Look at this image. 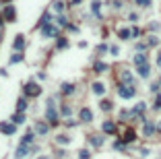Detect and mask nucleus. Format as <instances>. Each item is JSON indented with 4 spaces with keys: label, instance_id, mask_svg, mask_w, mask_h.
I'll return each instance as SVG.
<instances>
[{
    "label": "nucleus",
    "instance_id": "45",
    "mask_svg": "<svg viewBox=\"0 0 161 159\" xmlns=\"http://www.w3.org/2000/svg\"><path fill=\"white\" fill-rule=\"evenodd\" d=\"M39 159H48V157H39Z\"/></svg>",
    "mask_w": 161,
    "mask_h": 159
},
{
    "label": "nucleus",
    "instance_id": "26",
    "mask_svg": "<svg viewBox=\"0 0 161 159\" xmlns=\"http://www.w3.org/2000/svg\"><path fill=\"white\" fill-rule=\"evenodd\" d=\"M99 105H101V109H103V112H110V109L114 108V105H112V101H107V99H103Z\"/></svg>",
    "mask_w": 161,
    "mask_h": 159
},
{
    "label": "nucleus",
    "instance_id": "25",
    "mask_svg": "<svg viewBox=\"0 0 161 159\" xmlns=\"http://www.w3.org/2000/svg\"><path fill=\"white\" fill-rule=\"evenodd\" d=\"M13 122H15V124H23V122H25V114H21V112L15 114V116H13Z\"/></svg>",
    "mask_w": 161,
    "mask_h": 159
},
{
    "label": "nucleus",
    "instance_id": "7",
    "mask_svg": "<svg viewBox=\"0 0 161 159\" xmlns=\"http://www.w3.org/2000/svg\"><path fill=\"white\" fill-rule=\"evenodd\" d=\"M137 70H138V77H142V79H147V77L151 75V66H149V64L137 66Z\"/></svg>",
    "mask_w": 161,
    "mask_h": 159
},
{
    "label": "nucleus",
    "instance_id": "2",
    "mask_svg": "<svg viewBox=\"0 0 161 159\" xmlns=\"http://www.w3.org/2000/svg\"><path fill=\"white\" fill-rule=\"evenodd\" d=\"M134 93H137V89H134L132 85H120V87H118V95H120L122 99H130V97H134Z\"/></svg>",
    "mask_w": 161,
    "mask_h": 159
},
{
    "label": "nucleus",
    "instance_id": "11",
    "mask_svg": "<svg viewBox=\"0 0 161 159\" xmlns=\"http://www.w3.org/2000/svg\"><path fill=\"white\" fill-rule=\"evenodd\" d=\"M103 132H107V134H114L116 132V124H114V122H103Z\"/></svg>",
    "mask_w": 161,
    "mask_h": 159
},
{
    "label": "nucleus",
    "instance_id": "29",
    "mask_svg": "<svg viewBox=\"0 0 161 159\" xmlns=\"http://www.w3.org/2000/svg\"><path fill=\"white\" fill-rule=\"evenodd\" d=\"M54 10H56V13H62V10H64V2H60V0H58V2L54 4Z\"/></svg>",
    "mask_w": 161,
    "mask_h": 159
},
{
    "label": "nucleus",
    "instance_id": "47",
    "mask_svg": "<svg viewBox=\"0 0 161 159\" xmlns=\"http://www.w3.org/2000/svg\"><path fill=\"white\" fill-rule=\"evenodd\" d=\"M159 130H161V122H159Z\"/></svg>",
    "mask_w": 161,
    "mask_h": 159
},
{
    "label": "nucleus",
    "instance_id": "18",
    "mask_svg": "<svg viewBox=\"0 0 161 159\" xmlns=\"http://www.w3.org/2000/svg\"><path fill=\"white\" fill-rule=\"evenodd\" d=\"M118 35H120V40H130L132 37V29H120Z\"/></svg>",
    "mask_w": 161,
    "mask_h": 159
},
{
    "label": "nucleus",
    "instance_id": "19",
    "mask_svg": "<svg viewBox=\"0 0 161 159\" xmlns=\"http://www.w3.org/2000/svg\"><path fill=\"white\" fill-rule=\"evenodd\" d=\"M35 132H37V134H46V132H48V124L37 122V124H35Z\"/></svg>",
    "mask_w": 161,
    "mask_h": 159
},
{
    "label": "nucleus",
    "instance_id": "15",
    "mask_svg": "<svg viewBox=\"0 0 161 159\" xmlns=\"http://www.w3.org/2000/svg\"><path fill=\"white\" fill-rule=\"evenodd\" d=\"M134 139H137L134 130H126V132H124V143H134Z\"/></svg>",
    "mask_w": 161,
    "mask_h": 159
},
{
    "label": "nucleus",
    "instance_id": "37",
    "mask_svg": "<svg viewBox=\"0 0 161 159\" xmlns=\"http://www.w3.org/2000/svg\"><path fill=\"white\" fill-rule=\"evenodd\" d=\"M157 41H159V40H157L155 35H151V37H149V45H157Z\"/></svg>",
    "mask_w": 161,
    "mask_h": 159
},
{
    "label": "nucleus",
    "instance_id": "35",
    "mask_svg": "<svg viewBox=\"0 0 161 159\" xmlns=\"http://www.w3.org/2000/svg\"><path fill=\"white\" fill-rule=\"evenodd\" d=\"M155 109H161V95L155 97Z\"/></svg>",
    "mask_w": 161,
    "mask_h": 159
},
{
    "label": "nucleus",
    "instance_id": "13",
    "mask_svg": "<svg viewBox=\"0 0 161 159\" xmlns=\"http://www.w3.org/2000/svg\"><path fill=\"white\" fill-rule=\"evenodd\" d=\"M13 45H15V50H23V48H25V37H23V35H17V40H15Z\"/></svg>",
    "mask_w": 161,
    "mask_h": 159
},
{
    "label": "nucleus",
    "instance_id": "27",
    "mask_svg": "<svg viewBox=\"0 0 161 159\" xmlns=\"http://www.w3.org/2000/svg\"><path fill=\"white\" fill-rule=\"evenodd\" d=\"M91 145H95V147H99V145H103V136H91Z\"/></svg>",
    "mask_w": 161,
    "mask_h": 159
},
{
    "label": "nucleus",
    "instance_id": "20",
    "mask_svg": "<svg viewBox=\"0 0 161 159\" xmlns=\"http://www.w3.org/2000/svg\"><path fill=\"white\" fill-rule=\"evenodd\" d=\"M91 8H93V13H95L97 17H101V2H99V0H93Z\"/></svg>",
    "mask_w": 161,
    "mask_h": 159
},
{
    "label": "nucleus",
    "instance_id": "33",
    "mask_svg": "<svg viewBox=\"0 0 161 159\" xmlns=\"http://www.w3.org/2000/svg\"><path fill=\"white\" fill-rule=\"evenodd\" d=\"M137 4H141V6H151V0H134Z\"/></svg>",
    "mask_w": 161,
    "mask_h": 159
},
{
    "label": "nucleus",
    "instance_id": "24",
    "mask_svg": "<svg viewBox=\"0 0 161 159\" xmlns=\"http://www.w3.org/2000/svg\"><path fill=\"white\" fill-rule=\"evenodd\" d=\"M17 109L23 114L25 109H27V99H19V101H17Z\"/></svg>",
    "mask_w": 161,
    "mask_h": 159
},
{
    "label": "nucleus",
    "instance_id": "36",
    "mask_svg": "<svg viewBox=\"0 0 161 159\" xmlns=\"http://www.w3.org/2000/svg\"><path fill=\"white\" fill-rule=\"evenodd\" d=\"M66 45H68V41H66V40H58V48H60V50L66 48Z\"/></svg>",
    "mask_w": 161,
    "mask_h": 159
},
{
    "label": "nucleus",
    "instance_id": "6",
    "mask_svg": "<svg viewBox=\"0 0 161 159\" xmlns=\"http://www.w3.org/2000/svg\"><path fill=\"white\" fill-rule=\"evenodd\" d=\"M78 116H81V120H83V122H91V120H93V112L89 108H83Z\"/></svg>",
    "mask_w": 161,
    "mask_h": 159
},
{
    "label": "nucleus",
    "instance_id": "3",
    "mask_svg": "<svg viewBox=\"0 0 161 159\" xmlns=\"http://www.w3.org/2000/svg\"><path fill=\"white\" fill-rule=\"evenodd\" d=\"M39 93H41V87H37L35 83H27L25 85V95H27V97H37Z\"/></svg>",
    "mask_w": 161,
    "mask_h": 159
},
{
    "label": "nucleus",
    "instance_id": "48",
    "mask_svg": "<svg viewBox=\"0 0 161 159\" xmlns=\"http://www.w3.org/2000/svg\"><path fill=\"white\" fill-rule=\"evenodd\" d=\"M0 41H2V35H0Z\"/></svg>",
    "mask_w": 161,
    "mask_h": 159
},
{
    "label": "nucleus",
    "instance_id": "9",
    "mask_svg": "<svg viewBox=\"0 0 161 159\" xmlns=\"http://www.w3.org/2000/svg\"><path fill=\"white\" fill-rule=\"evenodd\" d=\"M120 79H122V85H130L132 83V75L128 72V70H122V72H120Z\"/></svg>",
    "mask_w": 161,
    "mask_h": 159
},
{
    "label": "nucleus",
    "instance_id": "34",
    "mask_svg": "<svg viewBox=\"0 0 161 159\" xmlns=\"http://www.w3.org/2000/svg\"><path fill=\"white\" fill-rule=\"evenodd\" d=\"M56 21H58V25H62V27H66V25H68V23H66V19H64L62 15H60V17H58Z\"/></svg>",
    "mask_w": 161,
    "mask_h": 159
},
{
    "label": "nucleus",
    "instance_id": "44",
    "mask_svg": "<svg viewBox=\"0 0 161 159\" xmlns=\"http://www.w3.org/2000/svg\"><path fill=\"white\" fill-rule=\"evenodd\" d=\"M0 27H2V19H0Z\"/></svg>",
    "mask_w": 161,
    "mask_h": 159
},
{
    "label": "nucleus",
    "instance_id": "40",
    "mask_svg": "<svg viewBox=\"0 0 161 159\" xmlns=\"http://www.w3.org/2000/svg\"><path fill=\"white\" fill-rule=\"evenodd\" d=\"M19 60H21V54H15V56H13V58H10V62L15 64V62H19Z\"/></svg>",
    "mask_w": 161,
    "mask_h": 159
},
{
    "label": "nucleus",
    "instance_id": "46",
    "mask_svg": "<svg viewBox=\"0 0 161 159\" xmlns=\"http://www.w3.org/2000/svg\"><path fill=\"white\" fill-rule=\"evenodd\" d=\"M159 85H161V77H159Z\"/></svg>",
    "mask_w": 161,
    "mask_h": 159
},
{
    "label": "nucleus",
    "instance_id": "12",
    "mask_svg": "<svg viewBox=\"0 0 161 159\" xmlns=\"http://www.w3.org/2000/svg\"><path fill=\"white\" fill-rule=\"evenodd\" d=\"M93 93H95V95H103V93H105V85H103V83H95V85H93Z\"/></svg>",
    "mask_w": 161,
    "mask_h": 159
},
{
    "label": "nucleus",
    "instance_id": "22",
    "mask_svg": "<svg viewBox=\"0 0 161 159\" xmlns=\"http://www.w3.org/2000/svg\"><path fill=\"white\" fill-rule=\"evenodd\" d=\"M62 93H64V95L74 93V85H70V83H64V85H62Z\"/></svg>",
    "mask_w": 161,
    "mask_h": 159
},
{
    "label": "nucleus",
    "instance_id": "42",
    "mask_svg": "<svg viewBox=\"0 0 161 159\" xmlns=\"http://www.w3.org/2000/svg\"><path fill=\"white\" fill-rule=\"evenodd\" d=\"M159 29V23H151V31H157Z\"/></svg>",
    "mask_w": 161,
    "mask_h": 159
},
{
    "label": "nucleus",
    "instance_id": "17",
    "mask_svg": "<svg viewBox=\"0 0 161 159\" xmlns=\"http://www.w3.org/2000/svg\"><path fill=\"white\" fill-rule=\"evenodd\" d=\"M25 155H29V147H25V145H19V149H17V157H25Z\"/></svg>",
    "mask_w": 161,
    "mask_h": 159
},
{
    "label": "nucleus",
    "instance_id": "38",
    "mask_svg": "<svg viewBox=\"0 0 161 159\" xmlns=\"http://www.w3.org/2000/svg\"><path fill=\"white\" fill-rule=\"evenodd\" d=\"M138 35H141V29L138 27H132V37H138Z\"/></svg>",
    "mask_w": 161,
    "mask_h": 159
},
{
    "label": "nucleus",
    "instance_id": "4",
    "mask_svg": "<svg viewBox=\"0 0 161 159\" xmlns=\"http://www.w3.org/2000/svg\"><path fill=\"white\" fill-rule=\"evenodd\" d=\"M15 17H17L15 6H13V4H6V6H4V19H6V21H15Z\"/></svg>",
    "mask_w": 161,
    "mask_h": 159
},
{
    "label": "nucleus",
    "instance_id": "1",
    "mask_svg": "<svg viewBox=\"0 0 161 159\" xmlns=\"http://www.w3.org/2000/svg\"><path fill=\"white\" fill-rule=\"evenodd\" d=\"M46 118H48L50 124H56L58 122V112L54 108V99H48V109H46Z\"/></svg>",
    "mask_w": 161,
    "mask_h": 159
},
{
    "label": "nucleus",
    "instance_id": "16",
    "mask_svg": "<svg viewBox=\"0 0 161 159\" xmlns=\"http://www.w3.org/2000/svg\"><path fill=\"white\" fill-rule=\"evenodd\" d=\"M134 64H137V66L147 64V54H137V56H134Z\"/></svg>",
    "mask_w": 161,
    "mask_h": 159
},
{
    "label": "nucleus",
    "instance_id": "30",
    "mask_svg": "<svg viewBox=\"0 0 161 159\" xmlns=\"http://www.w3.org/2000/svg\"><path fill=\"white\" fill-rule=\"evenodd\" d=\"M114 149L122 151V149H124V140H116V143H114Z\"/></svg>",
    "mask_w": 161,
    "mask_h": 159
},
{
    "label": "nucleus",
    "instance_id": "8",
    "mask_svg": "<svg viewBox=\"0 0 161 159\" xmlns=\"http://www.w3.org/2000/svg\"><path fill=\"white\" fill-rule=\"evenodd\" d=\"M142 132H145V136H153V132H155V124H153V122H145Z\"/></svg>",
    "mask_w": 161,
    "mask_h": 159
},
{
    "label": "nucleus",
    "instance_id": "32",
    "mask_svg": "<svg viewBox=\"0 0 161 159\" xmlns=\"http://www.w3.org/2000/svg\"><path fill=\"white\" fill-rule=\"evenodd\" d=\"M78 159H89V151H78Z\"/></svg>",
    "mask_w": 161,
    "mask_h": 159
},
{
    "label": "nucleus",
    "instance_id": "28",
    "mask_svg": "<svg viewBox=\"0 0 161 159\" xmlns=\"http://www.w3.org/2000/svg\"><path fill=\"white\" fill-rule=\"evenodd\" d=\"M56 143H60V145H68V143H70V139H68V136H64V134H60V136H56Z\"/></svg>",
    "mask_w": 161,
    "mask_h": 159
},
{
    "label": "nucleus",
    "instance_id": "5",
    "mask_svg": "<svg viewBox=\"0 0 161 159\" xmlns=\"http://www.w3.org/2000/svg\"><path fill=\"white\" fill-rule=\"evenodd\" d=\"M41 33H44V37H54V35L58 33V29H56L54 25H50V23H48V25L41 27Z\"/></svg>",
    "mask_w": 161,
    "mask_h": 159
},
{
    "label": "nucleus",
    "instance_id": "43",
    "mask_svg": "<svg viewBox=\"0 0 161 159\" xmlns=\"http://www.w3.org/2000/svg\"><path fill=\"white\" fill-rule=\"evenodd\" d=\"M157 64L161 66V52H159V54H157Z\"/></svg>",
    "mask_w": 161,
    "mask_h": 159
},
{
    "label": "nucleus",
    "instance_id": "14",
    "mask_svg": "<svg viewBox=\"0 0 161 159\" xmlns=\"http://www.w3.org/2000/svg\"><path fill=\"white\" fill-rule=\"evenodd\" d=\"M0 130L4 134H15V124H0Z\"/></svg>",
    "mask_w": 161,
    "mask_h": 159
},
{
    "label": "nucleus",
    "instance_id": "21",
    "mask_svg": "<svg viewBox=\"0 0 161 159\" xmlns=\"http://www.w3.org/2000/svg\"><path fill=\"white\" fill-rule=\"evenodd\" d=\"M31 143H33V134H31V132H27V134L23 136V139H21V145H25V147H29Z\"/></svg>",
    "mask_w": 161,
    "mask_h": 159
},
{
    "label": "nucleus",
    "instance_id": "10",
    "mask_svg": "<svg viewBox=\"0 0 161 159\" xmlns=\"http://www.w3.org/2000/svg\"><path fill=\"white\" fill-rule=\"evenodd\" d=\"M145 108H147V105H145V101H141V103H137V105H134V109H132L130 114H132V116H141L142 112H145Z\"/></svg>",
    "mask_w": 161,
    "mask_h": 159
},
{
    "label": "nucleus",
    "instance_id": "41",
    "mask_svg": "<svg viewBox=\"0 0 161 159\" xmlns=\"http://www.w3.org/2000/svg\"><path fill=\"white\" fill-rule=\"evenodd\" d=\"M110 52H112L114 56H118V52H120V50H118V45H112V48H110Z\"/></svg>",
    "mask_w": 161,
    "mask_h": 159
},
{
    "label": "nucleus",
    "instance_id": "39",
    "mask_svg": "<svg viewBox=\"0 0 161 159\" xmlns=\"http://www.w3.org/2000/svg\"><path fill=\"white\" fill-rule=\"evenodd\" d=\"M62 114L64 116H70V108H68V105H62Z\"/></svg>",
    "mask_w": 161,
    "mask_h": 159
},
{
    "label": "nucleus",
    "instance_id": "23",
    "mask_svg": "<svg viewBox=\"0 0 161 159\" xmlns=\"http://www.w3.org/2000/svg\"><path fill=\"white\" fill-rule=\"evenodd\" d=\"M105 70H107L105 62H95V72H105Z\"/></svg>",
    "mask_w": 161,
    "mask_h": 159
},
{
    "label": "nucleus",
    "instance_id": "31",
    "mask_svg": "<svg viewBox=\"0 0 161 159\" xmlns=\"http://www.w3.org/2000/svg\"><path fill=\"white\" fill-rule=\"evenodd\" d=\"M107 50H110V48H107V45L105 44H101V45H97V52H99V54H105V52Z\"/></svg>",
    "mask_w": 161,
    "mask_h": 159
}]
</instances>
